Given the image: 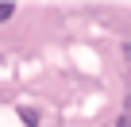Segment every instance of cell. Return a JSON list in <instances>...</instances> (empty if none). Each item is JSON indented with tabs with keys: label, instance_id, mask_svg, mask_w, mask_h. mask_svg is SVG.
Listing matches in <instances>:
<instances>
[{
	"label": "cell",
	"instance_id": "1",
	"mask_svg": "<svg viewBox=\"0 0 131 127\" xmlns=\"http://www.w3.org/2000/svg\"><path fill=\"white\" fill-rule=\"evenodd\" d=\"M12 16H16V4H0V23L12 19Z\"/></svg>",
	"mask_w": 131,
	"mask_h": 127
},
{
	"label": "cell",
	"instance_id": "2",
	"mask_svg": "<svg viewBox=\"0 0 131 127\" xmlns=\"http://www.w3.org/2000/svg\"><path fill=\"white\" fill-rule=\"evenodd\" d=\"M116 127H131V116H123V119H119V123H116Z\"/></svg>",
	"mask_w": 131,
	"mask_h": 127
}]
</instances>
